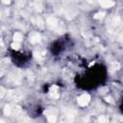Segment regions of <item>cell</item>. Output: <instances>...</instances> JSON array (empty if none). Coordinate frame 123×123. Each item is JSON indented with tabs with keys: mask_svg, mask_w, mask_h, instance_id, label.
I'll return each instance as SVG.
<instances>
[{
	"mask_svg": "<svg viewBox=\"0 0 123 123\" xmlns=\"http://www.w3.org/2000/svg\"><path fill=\"white\" fill-rule=\"evenodd\" d=\"M8 81L11 82V83L13 84V85H18V84H20V82H21V73H20V71H19V70H15V71L12 72V73L9 75Z\"/></svg>",
	"mask_w": 123,
	"mask_h": 123,
	"instance_id": "cell-1",
	"label": "cell"
},
{
	"mask_svg": "<svg viewBox=\"0 0 123 123\" xmlns=\"http://www.w3.org/2000/svg\"><path fill=\"white\" fill-rule=\"evenodd\" d=\"M57 113H58V111L54 108H49V109H47L44 111V114L46 115L47 120L49 122H55L56 121V119H57Z\"/></svg>",
	"mask_w": 123,
	"mask_h": 123,
	"instance_id": "cell-2",
	"label": "cell"
},
{
	"mask_svg": "<svg viewBox=\"0 0 123 123\" xmlns=\"http://www.w3.org/2000/svg\"><path fill=\"white\" fill-rule=\"evenodd\" d=\"M77 102H78V104H79L80 106H82V107L87 106V104L90 102V96H89V94H87V93L82 94L81 96H79V97L77 98Z\"/></svg>",
	"mask_w": 123,
	"mask_h": 123,
	"instance_id": "cell-3",
	"label": "cell"
},
{
	"mask_svg": "<svg viewBox=\"0 0 123 123\" xmlns=\"http://www.w3.org/2000/svg\"><path fill=\"white\" fill-rule=\"evenodd\" d=\"M7 96H8L9 99H11L12 101H18V100H20L22 98V94L18 90H10V91H7Z\"/></svg>",
	"mask_w": 123,
	"mask_h": 123,
	"instance_id": "cell-4",
	"label": "cell"
},
{
	"mask_svg": "<svg viewBox=\"0 0 123 123\" xmlns=\"http://www.w3.org/2000/svg\"><path fill=\"white\" fill-rule=\"evenodd\" d=\"M46 22H47V26H48L50 29H52V30H58L59 23H58V20H57L56 17H54V16H49V17H47Z\"/></svg>",
	"mask_w": 123,
	"mask_h": 123,
	"instance_id": "cell-5",
	"label": "cell"
},
{
	"mask_svg": "<svg viewBox=\"0 0 123 123\" xmlns=\"http://www.w3.org/2000/svg\"><path fill=\"white\" fill-rule=\"evenodd\" d=\"M58 89L59 88H58V86L56 85H54V86H52L50 87V89H49V95H50L51 98H53V99H58L59 98L60 94H59V90Z\"/></svg>",
	"mask_w": 123,
	"mask_h": 123,
	"instance_id": "cell-6",
	"label": "cell"
},
{
	"mask_svg": "<svg viewBox=\"0 0 123 123\" xmlns=\"http://www.w3.org/2000/svg\"><path fill=\"white\" fill-rule=\"evenodd\" d=\"M40 35L38 33H33L31 36H30V41L31 43L33 44H36V43H38L40 41Z\"/></svg>",
	"mask_w": 123,
	"mask_h": 123,
	"instance_id": "cell-7",
	"label": "cell"
},
{
	"mask_svg": "<svg viewBox=\"0 0 123 123\" xmlns=\"http://www.w3.org/2000/svg\"><path fill=\"white\" fill-rule=\"evenodd\" d=\"M34 57H35V59L37 60V61H38V62H42L43 60H44V58H45V52L44 51H42V52H40V51H35L34 52Z\"/></svg>",
	"mask_w": 123,
	"mask_h": 123,
	"instance_id": "cell-8",
	"label": "cell"
},
{
	"mask_svg": "<svg viewBox=\"0 0 123 123\" xmlns=\"http://www.w3.org/2000/svg\"><path fill=\"white\" fill-rule=\"evenodd\" d=\"M98 2L104 8H111V7H112L114 5L112 0H98Z\"/></svg>",
	"mask_w": 123,
	"mask_h": 123,
	"instance_id": "cell-9",
	"label": "cell"
},
{
	"mask_svg": "<svg viewBox=\"0 0 123 123\" xmlns=\"http://www.w3.org/2000/svg\"><path fill=\"white\" fill-rule=\"evenodd\" d=\"M4 114L6 116H11L12 115V106L11 105H6L4 108Z\"/></svg>",
	"mask_w": 123,
	"mask_h": 123,
	"instance_id": "cell-10",
	"label": "cell"
},
{
	"mask_svg": "<svg viewBox=\"0 0 123 123\" xmlns=\"http://www.w3.org/2000/svg\"><path fill=\"white\" fill-rule=\"evenodd\" d=\"M13 39L15 42H20L21 39H22V35L19 33V32H16L14 35H13Z\"/></svg>",
	"mask_w": 123,
	"mask_h": 123,
	"instance_id": "cell-11",
	"label": "cell"
},
{
	"mask_svg": "<svg viewBox=\"0 0 123 123\" xmlns=\"http://www.w3.org/2000/svg\"><path fill=\"white\" fill-rule=\"evenodd\" d=\"M33 22H34L36 25H37L38 27H40V28H42V27H43V22L41 21V19H40L39 17L34 18V19H33Z\"/></svg>",
	"mask_w": 123,
	"mask_h": 123,
	"instance_id": "cell-12",
	"label": "cell"
},
{
	"mask_svg": "<svg viewBox=\"0 0 123 123\" xmlns=\"http://www.w3.org/2000/svg\"><path fill=\"white\" fill-rule=\"evenodd\" d=\"M108 121H109V118L105 115H100L98 118V122H100V123H104V122H108Z\"/></svg>",
	"mask_w": 123,
	"mask_h": 123,
	"instance_id": "cell-13",
	"label": "cell"
},
{
	"mask_svg": "<svg viewBox=\"0 0 123 123\" xmlns=\"http://www.w3.org/2000/svg\"><path fill=\"white\" fill-rule=\"evenodd\" d=\"M111 69H113V70H117V69L120 68V64H119L117 62H114L111 63Z\"/></svg>",
	"mask_w": 123,
	"mask_h": 123,
	"instance_id": "cell-14",
	"label": "cell"
},
{
	"mask_svg": "<svg viewBox=\"0 0 123 123\" xmlns=\"http://www.w3.org/2000/svg\"><path fill=\"white\" fill-rule=\"evenodd\" d=\"M104 16H105V12H98V13H96V14L94 15V18H95V19H102Z\"/></svg>",
	"mask_w": 123,
	"mask_h": 123,
	"instance_id": "cell-15",
	"label": "cell"
},
{
	"mask_svg": "<svg viewBox=\"0 0 123 123\" xmlns=\"http://www.w3.org/2000/svg\"><path fill=\"white\" fill-rule=\"evenodd\" d=\"M12 49H14V50H18L19 48H20V45H19V42H13L12 44Z\"/></svg>",
	"mask_w": 123,
	"mask_h": 123,
	"instance_id": "cell-16",
	"label": "cell"
},
{
	"mask_svg": "<svg viewBox=\"0 0 123 123\" xmlns=\"http://www.w3.org/2000/svg\"><path fill=\"white\" fill-rule=\"evenodd\" d=\"M106 101L107 102H109V103H111V104H112L113 103V101H112V99H111V97H106Z\"/></svg>",
	"mask_w": 123,
	"mask_h": 123,
	"instance_id": "cell-17",
	"label": "cell"
},
{
	"mask_svg": "<svg viewBox=\"0 0 123 123\" xmlns=\"http://www.w3.org/2000/svg\"><path fill=\"white\" fill-rule=\"evenodd\" d=\"M5 89H4V87H1V98H3L4 97V94H5Z\"/></svg>",
	"mask_w": 123,
	"mask_h": 123,
	"instance_id": "cell-18",
	"label": "cell"
},
{
	"mask_svg": "<svg viewBox=\"0 0 123 123\" xmlns=\"http://www.w3.org/2000/svg\"><path fill=\"white\" fill-rule=\"evenodd\" d=\"M10 0H2V3L3 4H6V5H8V4H10Z\"/></svg>",
	"mask_w": 123,
	"mask_h": 123,
	"instance_id": "cell-19",
	"label": "cell"
}]
</instances>
